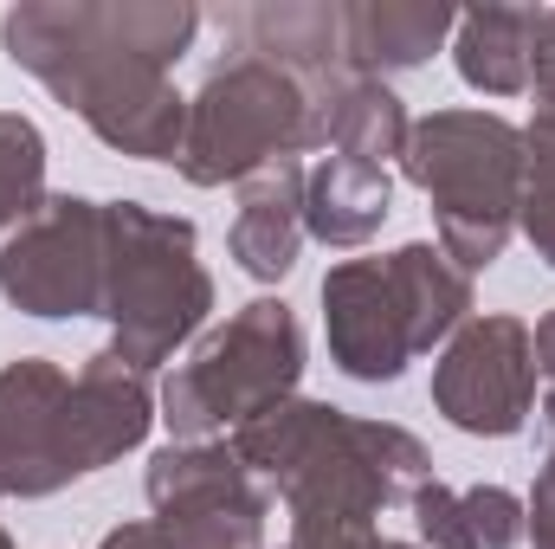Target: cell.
Returning <instances> with one entry per match:
<instances>
[{"instance_id": "1", "label": "cell", "mask_w": 555, "mask_h": 549, "mask_svg": "<svg viewBox=\"0 0 555 549\" xmlns=\"http://www.w3.org/2000/svg\"><path fill=\"white\" fill-rule=\"evenodd\" d=\"M227 446L291 511V524L375 531L388 505H414L420 485H433V459L408 426L356 420L330 401H304V395L240 420Z\"/></svg>"}, {"instance_id": "2", "label": "cell", "mask_w": 555, "mask_h": 549, "mask_svg": "<svg viewBox=\"0 0 555 549\" xmlns=\"http://www.w3.org/2000/svg\"><path fill=\"white\" fill-rule=\"evenodd\" d=\"M0 46L117 155H137V162L181 155L188 98L175 91L168 65L142 59L111 26L104 0H20L0 20Z\"/></svg>"}, {"instance_id": "3", "label": "cell", "mask_w": 555, "mask_h": 549, "mask_svg": "<svg viewBox=\"0 0 555 549\" xmlns=\"http://www.w3.org/2000/svg\"><path fill=\"white\" fill-rule=\"evenodd\" d=\"M214 310V278L194 259V220L142 201H104V323L111 356L137 375L175 362Z\"/></svg>"}, {"instance_id": "4", "label": "cell", "mask_w": 555, "mask_h": 549, "mask_svg": "<svg viewBox=\"0 0 555 549\" xmlns=\"http://www.w3.org/2000/svg\"><path fill=\"white\" fill-rule=\"evenodd\" d=\"M401 175L433 201L439 253L459 272H485L504 259L517 233V194H524V130L491 111H433L420 117Z\"/></svg>"}, {"instance_id": "5", "label": "cell", "mask_w": 555, "mask_h": 549, "mask_svg": "<svg viewBox=\"0 0 555 549\" xmlns=\"http://www.w3.org/2000/svg\"><path fill=\"white\" fill-rule=\"evenodd\" d=\"M343 78L304 91L291 72H278L253 52L220 65L188 98V137H181V155H175L181 181H194V188H227L233 181L240 188L284 155L330 149V104H336Z\"/></svg>"}, {"instance_id": "6", "label": "cell", "mask_w": 555, "mask_h": 549, "mask_svg": "<svg viewBox=\"0 0 555 549\" xmlns=\"http://www.w3.org/2000/svg\"><path fill=\"white\" fill-rule=\"evenodd\" d=\"M297 375H304V330H297L291 304L253 297L220 330H207L194 343V356L162 382L155 420H168L175 439L233 433L240 420L266 413L272 401H291Z\"/></svg>"}, {"instance_id": "7", "label": "cell", "mask_w": 555, "mask_h": 549, "mask_svg": "<svg viewBox=\"0 0 555 549\" xmlns=\"http://www.w3.org/2000/svg\"><path fill=\"white\" fill-rule=\"evenodd\" d=\"M149 511L168 549H266L272 491L227 439H175L149 459Z\"/></svg>"}, {"instance_id": "8", "label": "cell", "mask_w": 555, "mask_h": 549, "mask_svg": "<svg viewBox=\"0 0 555 549\" xmlns=\"http://www.w3.org/2000/svg\"><path fill=\"white\" fill-rule=\"evenodd\" d=\"M0 297L26 317H104V201L46 194V207L0 240Z\"/></svg>"}, {"instance_id": "9", "label": "cell", "mask_w": 555, "mask_h": 549, "mask_svg": "<svg viewBox=\"0 0 555 549\" xmlns=\"http://www.w3.org/2000/svg\"><path fill=\"white\" fill-rule=\"evenodd\" d=\"M433 408L472 439H511L537 408V349L524 317H472L433 362Z\"/></svg>"}, {"instance_id": "10", "label": "cell", "mask_w": 555, "mask_h": 549, "mask_svg": "<svg viewBox=\"0 0 555 549\" xmlns=\"http://www.w3.org/2000/svg\"><path fill=\"white\" fill-rule=\"evenodd\" d=\"M72 375L46 356H20L0 369V485L7 498H52L78 478L65 439Z\"/></svg>"}, {"instance_id": "11", "label": "cell", "mask_w": 555, "mask_h": 549, "mask_svg": "<svg viewBox=\"0 0 555 549\" xmlns=\"http://www.w3.org/2000/svg\"><path fill=\"white\" fill-rule=\"evenodd\" d=\"M323 330H330V362L349 382H401L414 362L408 310L388 278V259H343L323 278Z\"/></svg>"}, {"instance_id": "12", "label": "cell", "mask_w": 555, "mask_h": 549, "mask_svg": "<svg viewBox=\"0 0 555 549\" xmlns=\"http://www.w3.org/2000/svg\"><path fill=\"white\" fill-rule=\"evenodd\" d=\"M155 426V395H149V375H137L130 362H117L111 349H98L78 375H72V395H65V439H72V465L78 478L104 472L111 459L137 452Z\"/></svg>"}, {"instance_id": "13", "label": "cell", "mask_w": 555, "mask_h": 549, "mask_svg": "<svg viewBox=\"0 0 555 549\" xmlns=\"http://www.w3.org/2000/svg\"><path fill=\"white\" fill-rule=\"evenodd\" d=\"M240 272L278 284L297 266V246H304V162L284 155L272 168H259L253 181H240V214H233V233H227Z\"/></svg>"}, {"instance_id": "14", "label": "cell", "mask_w": 555, "mask_h": 549, "mask_svg": "<svg viewBox=\"0 0 555 549\" xmlns=\"http://www.w3.org/2000/svg\"><path fill=\"white\" fill-rule=\"evenodd\" d=\"M240 33H246L253 59L291 72L304 91L336 85V78L349 72L343 7H323V0H259V7L240 13Z\"/></svg>"}, {"instance_id": "15", "label": "cell", "mask_w": 555, "mask_h": 549, "mask_svg": "<svg viewBox=\"0 0 555 549\" xmlns=\"http://www.w3.org/2000/svg\"><path fill=\"white\" fill-rule=\"evenodd\" d=\"M452 26H459V7H446V0H356V7H343L349 72H362V78L414 72L452 39Z\"/></svg>"}, {"instance_id": "16", "label": "cell", "mask_w": 555, "mask_h": 549, "mask_svg": "<svg viewBox=\"0 0 555 549\" xmlns=\"http://www.w3.org/2000/svg\"><path fill=\"white\" fill-rule=\"evenodd\" d=\"M388 214H395L388 168H369L349 155H323L317 168H304V233H317L323 246L356 253L382 233Z\"/></svg>"}, {"instance_id": "17", "label": "cell", "mask_w": 555, "mask_h": 549, "mask_svg": "<svg viewBox=\"0 0 555 549\" xmlns=\"http://www.w3.org/2000/svg\"><path fill=\"white\" fill-rule=\"evenodd\" d=\"M537 26L543 7H472L452 26V65L472 91L485 98H517L530 91V59H537Z\"/></svg>"}, {"instance_id": "18", "label": "cell", "mask_w": 555, "mask_h": 549, "mask_svg": "<svg viewBox=\"0 0 555 549\" xmlns=\"http://www.w3.org/2000/svg\"><path fill=\"white\" fill-rule=\"evenodd\" d=\"M414 524L426 549H517L524 544V498L504 485L446 491L433 478L414 491Z\"/></svg>"}, {"instance_id": "19", "label": "cell", "mask_w": 555, "mask_h": 549, "mask_svg": "<svg viewBox=\"0 0 555 549\" xmlns=\"http://www.w3.org/2000/svg\"><path fill=\"white\" fill-rule=\"evenodd\" d=\"M388 278L401 291V310H408V336H414V356H426L433 343H452L465 323H472V278L459 272L439 246H395L388 253Z\"/></svg>"}, {"instance_id": "20", "label": "cell", "mask_w": 555, "mask_h": 549, "mask_svg": "<svg viewBox=\"0 0 555 549\" xmlns=\"http://www.w3.org/2000/svg\"><path fill=\"white\" fill-rule=\"evenodd\" d=\"M408 137H414V117H408V104L395 98V85L349 72L343 91H336V104H330V149L349 155V162L388 168V155H401Z\"/></svg>"}, {"instance_id": "21", "label": "cell", "mask_w": 555, "mask_h": 549, "mask_svg": "<svg viewBox=\"0 0 555 549\" xmlns=\"http://www.w3.org/2000/svg\"><path fill=\"white\" fill-rule=\"evenodd\" d=\"M46 207V137L33 117L0 111V240Z\"/></svg>"}, {"instance_id": "22", "label": "cell", "mask_w": 555, "mask_h": 549, "mask_svg": "<svg viewBox=\"0 0 555 549\" xmlns=\"http://www.w3.org/2000/svg\"><path fill=\"white\" fill-rule=\"evenodd\" d=\"M517 233L537 246V259L555 272V188L524 181V194H517Z\"/></svg>"}, {"instance_id": "23", "label": "cell", "mask_w": 555, "mask_h": 549, "mask_svg": "<svg viewBox=\"0 0 555 549\" xmlns=\"http://www.w3.org/2000/svg\"><path fill=\"white\" fill-rule=\"evenodd\" d=\"M524 181L555 188V104H537V117L524 124Z\"/></svg>"}, {"instance_id": "24", "label": "cell", "mask_w": 555, "mask_h": 549, "mask_svg": "<svg viewBox=\"0 0 555 549\" xmlns=\"http://www.w3.org/2000/svg\"><path fill=\"white\" fill-rule=\"evenodd\" d=\"M524 531L537 537V549H555V452L543 459V472L524 498Z\"/></svg>"}, {"instance_id": "25", "label": "cell", "mask_w": 555, "mask_h": 549, "mask_svg": "<svg viewBox=\"0 0 555 549\" xmlns=\"http://www.w3.org/2000/svg\"><path fill=\"white\" fill-rule=\"evenodd\" d=\"M382 531H349V524H291L284 549H375Z\"/></svg>"}, {"instance_id": "26", "label": "cell", "mask_w": 555, "mask_h": 549, "mask_svg": "<svg viewBox=\"0 0 555 549\" xmlns=\"http://www.w3.org/2000/svg\"><path fill=\"white\" fill-rule=\"evenodd\" d=\"M530 91L555 104V7H543V26H537V59H530Z\"/></svg>"}, {"instance_id": "27", "label": "cell", "mask_w": 555, "mask_h": 549, "mask_svg": "<svg viewBox=\"0 0 555 549\" xmlns=\"http://www.w3.org/2000/svg\"><path fill=\"white\" fill-rule=\"evenodd\" d=\"M104 549H168V537L155 531V518H142V524H117L104 537Z\"/></svg>"}, {"instance_id": "28", "label": "cell", "mask_w": 555, "mask_h": 549, "mask_svg": "<svg viewBox=\"0 0 555 549\" xmlns=\"http://www.w3.org/2000/svg\"><path fill=\"white\" fill-rule=\"evenodd\" d=\"M530 349H537V375H550V382H555V310L530 330Z\"/></svg>"}, {"instance_id": "29", "label": "cell", "mask_w": 555, "mask_h": 549, "mask_svg": "<svg viewBox=\"0 0 555 549\" xmlns=\"http://www.w3.org/2000/svg\"><path fill=\"white\" fill-rule=\"evenodd\" d=\"M543 420H550V433H555V382H550V401H543Z\"/></svg>"}, {"instance_id": "30", "label": "cell", "mask_w": 555, "mask_h": 549, "mask_svg": "<svg viewBox=\"0 0 555 549\" xmlns=\"http://www.w3.org/2000/svg\"><path fill=\"white\" fill-rule=\"evenodd\" d=\"M375 549H420V544H388V537H382V544H375Z\"/></svg>"}, {"instance_id": "31", "label": "cell", "mask_w": 555, "mask_h": 549, "mask_svg": "<svg viewBox=\"0 0 555 549\" xmlns=\"http://www.w3.org/2000/svg\"><path fill=\"white\" fill-rule=\"evenodd\" d=\"M0 549H13V537H7V531H0Z\"/></svg>"}, {"instance_id": "32", "label": "cell", "mask_w": 555, "mask_h": 549, "mask_svg": "<svg viewBox=\"0 0 555 549\" xmlns=\"http://www.w3.org/2000/svg\"><path fill=\"white\" fill-rule=\"evenodd\" d=\"M0 498H7V485H0Z\"/></svg>"}]
</instances>
